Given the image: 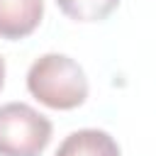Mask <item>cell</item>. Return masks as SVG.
<instances>
[{
    "label": "cell",
    "mask_w": 156,
    "mask_h": 156,
    "mask_svg": "<svg viewBox=\"0 0 156 156\" xmlns=\"http://www.w3.org/2000/svg\"><path fill=\"white\" fill-rule=\"evenodd\" d=\"M2 83H5V58L0 56V88H2Z\"/></svg>",
    "instance_id": "cell-6"
},
{
    "label": "cell",
    "mask_w": 156,
    "mask_h": 156,
    "mask_svg": "<svg viewBox=\"0 0 156 156\" xmlns=\"http://www.w3.org/2000/svg\"><path fill=\"white\" fill-rule=\"evenodd\" d=\"M44 17V0H0V37L24 39Z\"/></svg>",
    "instance_id": "cell-3"
},
{
    "label": "cell",
    "mask_w": 156,
    "mask_h": 156,
    "mask_svg": "<svg viewBox=\"0 0 156 156\" xmlns=\"http://www.w3.org/2000/svg\"><path fill=\"white\" fill-rule=\"evenodd\" d=\"M27 90L51 110H73L88 98V78L71 56L44 54L27 71Z\"/></svg>",
    "instance_id": "cell-1"
},
{
    "label": "cell",
    "mask_w": 156,
    "mask_h": 156,
    "mask_svg": "<svg viewBox=\"0 0 156 156\" xmlns=\"http://www.w3.org/2000/svg\"><path fill=\"white\" fill-rule=\"evenodd\" d=\"M51 122L27 102L0 105V156H39L51 141Z\"/></svg>",
    "instance_id": "cell-2"
},
{
    "label": "cell",
    "mask_w": 156,
    "mask_h": 156,
    "mask_svg": "<svg viewBox=\"0 0 156 156\" xmlns=\"http://www.w3.org/2000/svg\"><path fill=\"white\" fill-rule=\"evenodd\" d=\"M56 156H119V146L102 129H78L61 141Z\"/></svg>",
    "instance_id": "cell-4"
},
{
    "label": "cell",
    "mask_w": 156,
    "mask_h": 156,
    "mask_svg": "<svg viewBox=\"0 0 156 156\" xmlns=\"http://www.w3.org/2000/svg\"><path fill=\"white\" fill-rule=\"evenodd\" d=\"M56 5L76 22H100L119 5V0H56Z\"/></svg>",
    "instance_id": "cell-5"
}]
</instances>
